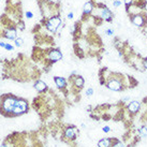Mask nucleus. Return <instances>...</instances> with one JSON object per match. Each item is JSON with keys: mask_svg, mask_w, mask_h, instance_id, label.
Listing matches in <instances>:
<instances>
[{"mask_svg": "<svg viewBox=\"0 0 147 147\" xmlns=\"http://www.w3.org/2000/svg\"><path fill=\"white\" fill-rule=\"evenodd\" d=\"M61 24H62V22H61V18H60V17L59 16H52V17H49V21L46 22L45 26H46V28H47L49 31L55 33V32H57L58 27H59Z\"/></svg>", "mask_w": 147, "mask_h": 147, "instance_id": "f257e3e1", "label": "nucleus"}, {"mask_svg": "<svg viewBox=\"0 0 147 147\" xmlns=\"http://www.w3.org/2000/svg\"><path fill=\"white\" fill-rule=\"evenodd\" d=\"M131 22L136 27L143 28L146 24V18L142 13H135V14H131Z\"/></svg>", "mask_w": 147, "mask_h": 147, "instance_id": "f03ea898", "label": "nucleus"}, {"mask_svg": "<svg viewBox=\"0 0 147 147\" xmlns=\"http://www.w3.org/2000/svg\"><path fill=\"white\" fill-rule=\"evenodd\" d=\"M16 102H17V100L15 98H13V97H8L7 99H4L3 102H2V109H3L4 112L11 113V112H13L14 107H15V105H16Z\"/></svg>", "mask_w": 147, "mask_h": 147, "instance_id": "7ed1b4c3", "label": "nucleus"}, {"mask_svg": "<svg viewBox=\"0 0 147 147\" xmlns=\"http://www.w3.org/2000/svg\"><path fill=\"white\" fill-rule=\"evenodd\" d=\"M106 86H107L109 89L113 90V91H120V90L123 89V84L121 83L120 80H118V78H111L110 81L107 82Z\"/></svg>", "mask_w": 147, "mask_h": 147, "instance_id": "20e7f679", "label": "nucleus"}, {"mask_svg": "<svg viewBox=\"0 0 147 147\" xmlns=\"http://www.w3.org/2000/svg\"><path fill=\"white\" fill-rule=\"evenodd\" d=\"M100 17L104 22H112L113 21V17H114V14L107 7L102 5L101 9H100Z\"/></svg>", "mask_w": 147, "mask_h": 147, "instance_id": "39448f33", "label": "nucleus"}, {"mask_svg": "<svg viewBox=\"0 0 147 147\" xmlns=\"http://www.w3.org/2000/svg\"><path fill=\"white\" fill-rule=\"evenodd\" d=\"M27 109H28V105H27V102H26V101H24V100H17L16 105H15L12 113L14 115L23 114V113H25V112L27 111Z\"/></svg>", "mask_w": 147, "mask_h": 147, "instance_id": "423d86ee", "label": "nucleus"}, {"mask_svg": "<svg viewBox=\"0 0 147 147\" xmlns=\"http://www.w3.org/2000/svg\"><path fill=\"white\" fill-rule=\"evenodd\" d=\"M49 60L53 62L59 61V60L62 59V54H61V52L58 51V49H51L49 53Z\"/></svg>", "mask_w": 147, "mask_h": 147, "instance_id": "0eeeda50", "label": "nucleus"}, {"mask_svg": "<svg viewBox=\"0 0 147 147\" xmlns=\"http://www.w3.org/2000/svg\"><path fill=\"white\" fill-rule=\"evenodd\" d=\"M140 107H141V102H140V101H136V100L130 101L129 104H128V111L130 112L131 114H136V113L139 112Z\"/></svg>", "mask_w": 147, "mask_h": 147, "instance_id": "6e6552de", "label": "nucleus"}, {"mask_svg": "<svg viewBox=\"0 0 147 147\" xmlns=\"http://www.w3.org/2000/svg\"><path fill=\"white\" fill-rule=\"evenodd\" d=\"M94 3L91 1H87L84 4V7H83V13H84V15H89L90 13L94 11Z\"/></svg>", "mask_w": 147, "mask_h": 147, "instance_id": "1a4fd4ad", "label": "nucleus"}, {"mask_svg": "<svg viewBox=\"0 0 147 147\" xmlns=\"http://www.w3.org/2000/svg\"><path fill=\"white\" fill-rule=\"evenodd\" d=\"M55 83H56V86L58 88H63L67 85V82L63 78H60V76H55Z\"/></svg>", "mask_w": 147, "mask_h": 147, "instance_id": "9d476101", "label": "nucleus"}, {"mask_svg": "<svg viewBox=\"0 0 147 147\" xmlns=\"http://www.w3.org/2000/svg\"><path fill=\"white\" fill-rule=\"evenodd\" d=\"M34 88L37 91L39 92H42V91H44L46 89V84L44 82H42V81H38L36 84H34Z\"/></svg>", "mask_w": 147, "mask_h": 147, "instance_id": "9b49d317", "label": "nucleus"}, {"mask_svg": "<svg viewBox=\"0 0 147 147\" xmlns=\"http://www.w3.org/2000/svg\"><path fill=\"white\" fill-rule=\"evenodd\" d=\"M5 38L7 39H10V40H13L16 38V30L14 28H10L9 30H7L5 32Z\"/></svg>", "mask_w": 147, "mask_h": 147, "instance_id": "f8f14e48", "label": "nucleus"}, {"mask_svg": "<svg viewBox=\"0 0 147 147\" xmlns=\"http://www.w3.org/2000/svg\"><path fill=\"white\" fill-rule=\"evenodd\" d=\"M84 84H85V81H84V78H82V76H75L74 78V85L76 86V87H78V88H82L83 86H84Z\"/></svg>", "mask_w": 147, "mask_h": 147, "instance_id": "ddd939ff", "label": "nucleus"}, {"mask_svg": "<svg viewBox=\"0 0 147 147\" xmlns=\"http://www.w3.org/2000/svg\"><path fill=\"white\" fill-rule=\"evenodd\" d=\"M65 138H68V139H74L75 138V132H74L73 128H68L65 132Z\"/></svg>", "mask_w": 147, "mask_h": 147, "instance_id": "4468645a", "label": "nucleus"}, {"mask_svg": "<svg viewBox=\"0 0 147 147\" xmlns=\"http://www.w3.org/2000/svg\"><path fill=\"white\" fill-rule=\"evenodd\" d=\"M111 140L110 139H102L98 143V147H110Z\"/></svg>", "mask_w": 147, "mask_h": 147, "instance_id": "2eb2a0df", "label": "nucleus"}, {"mask_svg": "<svg viewBox=\"0 0 147 147\" xmlns=\"http://www.w3.org/2000/svg\"><path fill=\"white\" fill-rule=\"evenodd\" d=\"M133 2H134V0H123V3H125V5H126L127 11H128V10H129V8H130L131 5L133 4Z\"/></svg>", "mask_w": 147, "mask_h": 147, "instance_id": "dca6fc26", "label": "nucleus"}, {"mask_svg": "<svg viewBox=\"0 0 147 147\" xmlns=\"http://www.w3.org/2000/svg\"><path fill=\"white\" fill-rule=\"evenodd\" d=\"M140 135L143 136V138L147 136V127H142V128L140 129Z\"/></svg>", "mask_w": 147, "mask_h": 147, "instance_id": "f3484780", "label": "nucleus"}, {"mask_svg": "<svg viewBox=\"0 0 147 147\" xmlns=\"http://www.w3.org/2000/svg\"><path fill=\"white\" fill-rule=\"evenodd\" d=\"M104 32H105L106 36H114L115 30H114V29L109 28V29H105V30H104Z\"/></svg>", "mask_w": 147, "mask_h": 147, "instance_id": "a211bd4d", "label": "nucleus"}, {"mask_svg": "<svg viewBox=\"0 0 147 147\" xmlns=\"http://www.w3.org/2000/svg\"><path fill=\"white\" fill-rule=\"evenodd\" d=\"M24 41H23V39L22 38H18V39H15V45L18 46V47H21L22 45H23Z\"/></svg>", "mask_w": 147, "mask_h": 147, "instance_id": "6ab92c4d", "label": "nucleus"}, {"mask_svg": "<svg viewBox=\"0 0 147 147\" xmlns=\"http://www.w3.org/2000/svg\"><path fill=\"white\" fill-rule=\"evenodd\" d=\"M120 5H121V1L120 0H114L113 1V7L114 8H119Z\"/></svg>", "mask_w": 147, "mask_h": 147, "instance_id": "aec40b11", "label": "nucleus"}, {"mask_svg": "<svg viewBox=\"0 0 147 147\" xmlns=\"http://www.w3.org/2000/svg\"><path fill=\"white\" fill-rule=\"evenodd\" d=\"M92 94H94V89H92V88H88V89L86 90V94H87L88 97H90Z\"/></svg>", "mask_w": 147, "mask_h": 147, "instance_id": "412c9836", "label": "nucleus"}, {"mask_svg": "<svg viewBox=\"0 0 147 147\" xmlns=\"http://www.w3.org/2000/svg\"><path fill=\"white\" fill-rule=\"evenodd\" d=\"M113 147H126V146H125V144L121 143V142H117L116 144L113 145Z\"/></svg>", "mask_w": 147, "mask_h": 147, "instance_id": "4be33fe9", "label": "nucleus"}, {"mask_svg": "<svg viewBox=\"0 0 147 147\" xmlns=\"http://www.w3.org/2000/svg\"><path fill=\"white\" fill-rule=\"evenodd\" d=\"M26 16H27V18H32V17H33L32 12H30V11H27V12H26Z\"/></svg>", "mask_w": 147, "mask_h": 147, "instance_id": "5701e85b", "label": "nucleus"}, {"mask_svg": "<svg viewBox=\"0 0 147 147\" xmlns=\"http://www.w3.org/2000/svg\"><path fill=\"white\" fill-rule=\"evenodd\" d=\"M102 130H103V132H105V133H107V132H110L111 129H110V127H109V126H105V127H103Z\"/></svg>", "mask_w": 147, "mask_h": 147, "instance_id": "b1692460", "label": "nucleus"}, {"mask_svg": "<svg viewBox=\"0 0 147 147\" xmlns=\"http://www.w3.org/2000/svg\"><path fill=\"white\" fill-rule=\"evenodd\" d=\"M73 16H74V13H73V12L68 13V15H67V17H68V20H72V18H73Z\"/></svg>", "mask_w": 147, "mask_h": 147, "instance_id": "393cba45", "label": "nucleus"}, {"mask_svg": "<svg viewBox=\"0 0 147 147\" xmlns=\"http://www.w3.org/2000/svg\"><path fill=\"white\" fill-rule=\"evenodd\" d=\"M5 49H8V51H12L13 49V46L12 45H10V44H7L5 45V47H4Z\"/></svg>", "mask_w": 147, "mask_h": 147, "instance_id": "a878e982", "label": "nucleus"}, {"mask_svg": "<svg viewBox=\"0 0 147 147\" xmlns=\"http://www.w3.org/2000/svg\"><path fill=\"white\" fill-rule=\"evenodd\" d=\"M18 27H20V29H22V30H23V29L25 28L24 23H23V22H20V23H18Z\"/></svg>", "mask_w": 147, "mask_h": 147, "instance_id": "bb28decb", "label": "nucleus"}, {"mask_svg": "<svg viewBox=\"0 0 147 147\" xmlns=\"http://www.w3.org/2000/svg\"><path fill=\"white\" fill-rule=\"evenodd\" d=\"M143 67L147 70V58H145V59L143 60Z\"/></svg>", "mask_w": 147, "mask_h": 147, "instance_id": "cd10ccee", "label": "nucleus"}, {"mask_svg": "<svg viewBox=\"0 0 147 147\" xmlns=\"http://www.w3.org/2000/svg\"><path fill=\"white\" fill-rule=\"evenodd\" d=\"M5 43H4V42H0V46H1V47H5Z\"/></svg>", "mask_w": 147, "mask_h": 147, "instance_id": "c85d7f7f", "label": "nucleus"}, {"mask_svg": "<svg viewBox=\"0 0 147 147\" xmlns=\"http://www.w3.org/2000/svg\"><path fill=\"white\" fill-rule=\"evenodd\" d=\"M146 39H147V31H146Z\"/></svg>", "mask_w": 147, "mask_h": 147, "instance_id": "c756f323", "label": "nucleus"}]
</instances>
